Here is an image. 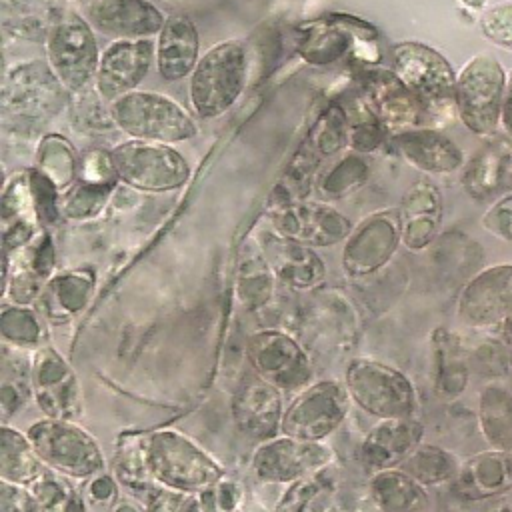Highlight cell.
Returning a JSON list of instances; mask_svg holds the SVG:
<instances>
[{"instance_id":"cell-1","label":"cell","mask_w":512,"mask_h":512,"mask_svg":"<svg viewBox=\"0 0 512 512\" xmlns=\"http://www.w3.org/2000/svg\"><path fill=\"white\" fill-rule=\"evenodd\" d=\"M146 462L162 488L200 494L226 478L224 468L184 432L164 428L146 434Z\"/></svg>"},{"instance_id":"cell-2","label":"cell","mask_w":512,"mask_h":512,"mask_svg":"<svg viewBox=\"0 0 512 512\" xmlns=\"http://www.w3.org/2000/svg\"><path fill=\"white\" fill-rule=\"evenodd\" d=\"M68 90L44 60L12 66L4 76L2 112L16 128H38L66 106Z\"/></svg>"},{"instance_id":"cell-3","label":"cell","mask_w":512,"mask_h":512,"mask_svg":"<svg viewBox=\"0 0 512 512\" xmlns=\"http://www.w3.org/2000/svg\"><path fill=\"white\" fill-rule=\"evenodd\" d=\"M248 74V54L240 40L214 44L200 56L190 74L188 94L194 112L200 118L224 114L242 94Z\"/></svg>"},{"instance_id":"cell-4","label":"cell","mask_w":512,"mask_h":512,"mask_svg":"<svg viewBox=\"0 0 512 512\" xmlns=\"http://www.w3.org/2000/svg\"><path fill=\"white\" fill-rule=\"evenodd\" d=\"M344 384L352 402L378 420L416 418L418 394L398 368L374 358H354L346 366Z\"/></svg>"},{"instance_id":"cell-5","label":"cell","mask_w":512,"mask_h":512,"mask_svg":"<svg viewBox=\"0 0 512 512\" xmlns=\"http://www.w3.org/2000/svg\"><path fill=\"white\" fill-rule=\"evenodd\" d=\"M114 124L134 140L174 144L196 136L194 118L172 98L134 90L110 102Z\"/></svg>"},{"instance_id":"cell-6","label":"cell","mask_w":512,"mask_h":512,"mask_svg":"<svg viewBox=\"0 0 512 512\" xmlns=\"http://www.w3.org/2000/svg\"><path fill=\"white\" fill-rule=\"evenodd\" d=\"M48 64L68 92H86L96 82L100 64L92 24L72 10H58L48 22Z\"/></svg>"},{"instance_id":"cell-7","label":"cell","mask_w":512,"mask_h":512,"mask_svg":"<svg viewBox=\"0 0 512 512\" xmlns=\"http://www.w3.org/2000/svg\"><path fill=\"white\" fill-rule=\"evenodd\" d=\"M26 436L44 466L68 478H92L106 468L100 444L74 420L40 418L28 426Z\"/></svg>"},{"instance_id":"cell-8","label":"cell","mask_w":512,"mask_h":512,"mask_svg":"<svg viewBox=\"0 0 512 512\" xmlns=\"http://www.w3.org/2000/svg\"><path fill=\"white\" fill-rule=\"evenodd\" d=\"M506 76L490 54L474 56L456 78L454 106L460 120L474 134H490L502 118Z\"/></svg>"},{"instance_id":"cell-9","label":"cell","mask_w":512,"mask_h":512,"mask_svg":"<svg viewBox=\"0 0 512 512\" xmlns=\"http://www.w3.org/2000/svg\"><path fill=\"white\" fill-rule=\"evenodd\" d=\"M350 404L352 398L346 384L336 380L310 382L288 402L280 434L308 442H324L340 428L348 416Z\"/></svg>"},{"instance_id":"cell-10","label":"cell","mask_w":512,"mask_h":512,"mask_svg":"<svg viewBox=\"0 0 512 512\" xmlns=\"http://www.w3.org/2000/svg\"><path fill=\"white\" fill-rule=\"evenodd\" d=\"M246 356L254 374L282 394H296L314 378L304 344L284 330L266 328L252 332L246 338Z\"/></svg>"},{"instance_id":"cell-11","label":"cell","mask_w":512,"mask_h":512,"mask_svg":"<svg viewBox=\"0 0 512 512\" xmlns=\"http://www.w3.org/2000/svg\"><path fill=\"white\" fill-rule=\"evenodd\" d=\"M110 154L118 178L144 192L176 190L190 178L184 156L168 144L130 140L116 146Z\"/></svg>"},{"instance_id":"cell-12","label":"cell","mask_w":512,"mask_h":512,"mask_svg":"<svg viewBox=\"0 0 512 512\" xmlns=\"http://www.w3.org/2000/svg\"><path fill=\"white\" fill-rule=\"evenodd\" d=\"M392 72L420 100L424 110L454 102L456 76L448 60L420 42H402L392 52Z\"/></svg>"},{"instance_id":"cell-13","label":"cell","mask_w":512,"mask_h":512,"mask_svg":"<svg viewBox=\"0 0 512 512\" xmlns=\"http://www.w3.org/2000/svg\"><path fill=\"white\" fill-rule=\"evenodd\" d=\"M332 460L334 452L324 442H308L278 434L258 444L252 456V472L262 482L290 484L318 474Z\"/></svg>"},{"instance_id":"cell-14","label":"cell","mask_w":512,"mask_h":512,"mask_svg":"<svg viewBox=\"0 0 512 512\" xmlns=\"http://www.w3.org/2000/svg\"><path fill=\"white\" fill-rule=\"evenodd\" d=\"M32 394L46 418L74 420L82 412L80 382L68 360L50 344L34 350Z\"/></svg>"},{"instance_id":"cell-15","label":"cell","mask_w":512,"mask_h":512,"mask_svg":"<svg viewBox=\"0 0 512 512\" xmlns=\"http://www.w3.org/2000/svg\"><path fill=\"white\" fill-rule=\"evenodd\" d=\"M458 318L470 328L502 324L512 314V264H496L466 282L458 296Z\"/></svg>"},{"instance_id":"cell-16","label":"cell","mask_w":512,"mask_h":512,"mask_svg":"<svg viewBox=\"0 0 512 512\" xmlns=\"http://www.w3.org/2000/svg\"><path fill=\"white\" fill-rule=\"evenodd\" d=\"M282 392L258 374L246 376L232 398V418L242 436L266 442L280 434L284 416Z\"/></svg>"},{"instance_id":"cell-17","label":"cell","mask_w":512,"mask_h":512,"mask_svg":"<svg viewBox=\"0 0 512 512\" xmlns=\"http://www.w3.org/2000/svg\"><path fill=\"white\" fill-rule=\"evenodd\" d=\"M156 48L150 38L114 40L100 56L96 72V92L106 100H116L146 78L154 64Z\"/></svg>"},{"instance_id":"cell-18","label":"cell","mask_w":512,"mask_h":512,"mask_svg":"<svg viewBox=\"0 0 512 512\" xmlns=\"http://www.w3.org/2000/svg\"><path fill=\"white\" fill-rule=\"evenodd\" d=\"M88 22L114 40H138L160 34L166 18L148 0H96L88 6Z\"/></svg>"},{"instance_id":"cell-19","label":"cell","mask_w":512,"mask_h":512,"mask_svg":"<svg viewBox=\"0 0 512 512\" xmlns=\"http://www.w3.org/2000/svg\"><path fill=\"white\" fill-rule=\"evenodd\" d=\"M422 436L424 426L416 418L380 420L370 428L358 448L360 464L372 474L396 468L418 444H422Z\"/></svg>"},{"instance_id":"cell-20","label":"cell","mask_w":512,"mask_h":512,"mask_svg":"<svg viewBox=\"0 0 512 512\" xmlns=\"http://www.w3.org/2000/svg\"><path fill=\"white\" fill-rule=\"evenodd\" d=\"M456 498L482 502L512 490V452L488 448L462 462L456 478L450 482Z\"/></svg>"},{"instance_id":"cell-21","label":"cell","mask_w":512,"mask_h":512,"mask_svg":"<svg viewBox=\"0 0 512 512\" xmlns=\"http://www.w3.org/2000/svg\"><path fill=\"white\" fill-rule=\"evenodd\" d=\"M400 240V222L378 214L362 222L348 238L342 264L348 274L360 276L382 268Z\"/></svg>"},{"instance_id":"cell-22","label":"cell","mask_w":512,"mask_h":512,"mask_svg":"<svg viewBox=\"0 0 512 512\" xmlns=\"http://www.w3.org/2000/svg\"><path fill=\"white\" fill-rule=\"evenodd\" d=\"M276 232L306 246H330L352 232L340 212L316 204H294L274 214Z\"/></svg>"},{"instance_id":"cell-23","label":"cell","mask_w":512,"mask_h":512,"mask_svg":"<svg viewBox=\"0 0 512 512\" xmlns=\"http://www.w3.org/2000/svg\"><path fill=\"white\" fill-rule=\"evenodd\" d=\"M364 90L372 112L390 130H412L426 112L420 100L390 70L366 74Z\"/></svg>"},{"instance_id":"cell-24","label":"cell","mask_w":512,"mask_h":512,"mask_svg":"<svg viewBox=\"0 0 512 512\" xmlns=\"http://www.w3.org/2000/svg\"><path fill=\"white\" fill-rule=\"evenodd\" d=\"M260 248L276 278L292 290H310L324 278V262L310 246L282 234H262Z\"/></svg>"},{"instance_id":"cell-25","label":"cell","mask_w":512,"mask_h":512,"mask_svg":"<svg viewBox=\"0 0 512 512\" xmlns=\"http://www.w3.org/2000/svg\"><path fill=\"white\" fill-rule=\"evenodd\" d=\"M198 30L182 14L166 18L156 42V68L164 82H178L192 74L198 64Z\"/></svg>"},{"instance_id":"cell-26","label":"cell","mask_w":512,"mask_h":512,"mask_svg":"<svg viewBox=\"0 0 512 512\" xmlns=\"http://www.w3.org/2000/svg\"><path fill=\"white\" fill-rule=\"evenodd\" d=\"M394 146L400 156L422 172L446 174L462 166V150L432 128H412L394 136Z\"/></svg>"},{"instance_id":"cell-27","label":"cell","mask_w":512,"mask_h":512,"mask_svg":"<svg viewBox=\"0 0 512 512\" xmlns=\"http://www.w3.org/2000/svg\"><path fill=\"white\" fill-rule=\"evenodd\" d=\"M442 218V200L438 188L426 180L414 184L404 200L400 210V240L410 250L426 248L438 228Z\"/></svg>"},{"instance_id":"cell-28","label":"cell","mask_w":512,"mask_h":512,"mask_svg":"<svg viewBox=\"0 0 512 512\" xmlns=\"http://www.w3.org/2000/svg\"><path fill=\"white\" fill-rule=\"evenodd\" d=\"M368 494L380 512H426L428 508L426 488L400 466L374 472Z\"/></svg>"},{"instance_id":"cell-29","label":"cell","mask_w":512,"mask_h":512,"mask_svg":"<svg viewBox=\"0 0 512 512\" xmlns=\"http://www.w3.org/2000/svg\"><path fill=\"white\" fill-rule=\"evenodd\" d=\"M310 314L302 320L308 344L312 346H348L354 340L356 332V316L346 300H330V302H314Z\"/></svg>"},{"instance_id":"cell-30","label":"cell","mask_w":512,"mask_h":512,"mask_svg":"<svg viewBox=\"0 0 512 512\" xmlns=\"http://www.w3.org/2000/svg\"><path fill=\"white\" fill-rule=\"evenodd\" d=\"M512 168V142L508 138H498L486 148H482L466 166L464 188L474 198H486L496 188Z\"/></svg>"},{"instance_id":"cell-31","label":"cell","mask_w":512,"mask_h":512,"mask_svg":"<svg viewBox=\"0 0 512 512\" xmlns=\"http://www.w3.org/2000/svg\"><path fill=\"white\" fill-rule=\"evenodd\" d=\"M434 358V390L438 396L452 400L460 396L468 384V362L464 350L452 332L438 328L432 336Z\"/></svg>"},{"instance_id":"cell-32","label":"cell","mask_w":512,"mask_h":512,"mask_svg":"<svg viewBox=\"0 0 512 512\" xmlns=\"http://www.w3.org/2000/svg\"><path fill=\"white\" fill-rule=\"evenodd\" d=\"M478 424L490 448L512 452V392L486 384L478 396Z\"/></svg>"},{"instance_id":"cell-33","label":"cell","mask_w":512,"mask_h":512,"mask_svg":"<svg viewBox=\"0 0 512 512\" xmlns=\"http://www.w3.org/2000/svg\"><path fill=\"white\" fill-rule=\"evenodd\" d=\"M2 386H0V408L4 424L18 412L32 394V354L22 348L4 344L2 348Z\"/></svg>"},{"instance_id":"cell-34","label":"cell","mask_w":512,"mask_h":512,"mask_svg":"<svg viewBox=\"0 0 512 512\" xmlns=\"http://www.w3.org/2000/svg\"><path fill=\"white\" fill-rule=\"evenodd\" d=\"M44 462L32 448L26 432L22 434L8 424L0 428V478L28 486L44 470Z\"/></svg>"},{"instance_id":"cell-35","label":"cell","mask_w":512,"mask_h":512,"mask_svg":"<svg viewBox=\"0 0 512 512\" xmlns=\"http://www.w3.org/2000/svg\"><path fill=\"white\" fill-rule=\"evenodd\" d=\"M274 270L266 260L260 242L246 246L238 264V298L246 310H258L272 298Z\"/></svg>"},{"instance_id":"cell-36","label":"cell","mask_w":512,"mask_h":512,"mask_svg":"<svg viewBox=\"0 0 512 512\" xmlns=\"http://www.w3.org/2000/svg\"><path fill=\"white\" fill-rule=\"evenodd\" d=\"M92 278L80 272H68L52 278L42 294V314L46 320L62 324L68 322L88 300Z\"/></svg>"},{"instance_id":"cell-37","label":"cell","mask_w":512,"mask_h":512,"mask_svg":"<svg viewBox=\"0 0 512 512\" xmlns=\"http://www.w3.org/2000/svg\"><path fill=\"white\" fill-rule=\"evenodd\" d=\"M460 466L462 462L454 452L434 444H418L400 464V468L424 488L450 484Z\"/></svg>"},{"instance_id":"cell-38","label":"cell","mask_w":512,"mask_h":512,"mask_svg":"<svg viewBox=\"0 0 512 512\" xmlns=\"http://www.w3.org/2000/svg\"><path fill=\"white\" fill-rule=\"evenodd\" d=\"M28 488L32 490L40 512H86L88 510L84 494L74 488L68 476L48 466L32 480V484H28Z\"/></svg>"},{"instance_id":"cell-39","label":"cell","mask_w":512,"mask_h":512,"mask_svg":"<svg viewBox=\"0 0 512 512\" xmlns=\"http://www.w3.org/2000/svg\"><path fill=\"white\" fill-rule=\"evenodd\" d=\"M0 332L4 344H10L14 348L22 350H38L42 344L44 336V326L38 318V314L24 306V304H12L2 308L0 316Z\"/></svg>"},{"instance_id":"cell-40","label":"cell","mask_w":512,"mask_h":512,"mask_svg":"<svg viewBox=\"0 0 512 512\" xmlns=\"http://www.w3.org/2000/svg\"><path fill=\"white\" fill-rule=\"evenodd\" d=\"M116 480L130 486H144L152 480L146 462V434H122L116 442Z\"/></svg>"},{"instance_id":"cell-41","label":"cell","mask_w":512,"mask_h":512,"mask_svg":"<svg viewBox=\"0 0 512 512\" xmlns=\"http://www.w3.org/2000/svg\"><path fill=\"white\" fill-rule=\"evenodd\" d=\"M110 186H98V184H88L84 182L80 188L72 190L62 206V214H66L68 218H86L96 214L104 200H106V192Z\"/></svg>"},{"instance_id":"cell-42","label":"cell","mask_w":512,"mask_h":512,"mask_svg":"<svg viewBox=\"0 0 512 512\" xmlns=\"http://www.w3.org/2000/svg\"><path fill=\"white\" fill-rule=\"evenodd\" d=\"M480 28L488 40L512 50V2L488 8L480 18Z\"/></svg>"},{"instance_id":"cell-43","label":"cell","mask_w":512,"mask_h":512,"mask_svg":"<svg viewBox=\"0 0 512 512\" xmlns=\"http://www.w3.org/2000/svg\"><path fill=\"white\" fill-rule=\"evenodd\" d=\"M204 512H236L242 502V486L232 480H220L198 494Z\"/></svg>"},{"instance_id":"cell-44","label":"cell","mask_w":512,"mask_h":512,"mask_svg":"<svg viewBox=\"0 0 512 512\" xmlns=\"http://www.w3.org/2000/svg\"><path fill=\"white\" fill-rule=\"evenodd\" d=\"M88 480L90 482L84 486V492H82L86 506L94 510H114L120 496L116 476L108 472H100Z\"/></svg>"},{"instance_id":"cell-45","label":"cell","mask_w":512,"mask_h":512,"mask_svg":"<svg viewBox=\"0 0 512 512\" xmlns=\"http://www.w3.org/2000/svg\"><path fill=\"white\" fill-rule=\"evenodd\" d=\"M80 178L88 184H98V186H110L114 182L116 168L112 162V154L110 152H102V150H92L88 152L78 166Z\"/></svg>"},{"instance_id":"cell-46","label":"cell","mask_w":512,"mask_h":512,"mask_svg":"<svg viewBox=\"0 0 512 512\" xmlns=\"http://www.w3.org/2000/svg\"><path fill=\"white\" fill-rule=\"evenodd\" d=\"M80 96V106L74 108V122L78 130H108L110 126H116L110 114V108L104 110L98 98H86V92L76 94Z\"/></svg>"},{"instance_id":"cell-47","label":"cell","mask_w":512,"mask_h":512,"mask_svg":"<svg viewBox=\"0 0 512 512\" xmlns=\"http://www.w3.org/2000/svg\"><path fill=\"white\" fill-rule=\"evenodd\" d=\"M482 226L492 236L512 242V194L500 198L484 216Z\"/></svg>"},{"instance_id":"cell-48","label":"cell","mask_w":512,"mask_h":512,"mask_svg":"<svg viewBox=\"0 0 512 512\" xmlns=\"http://www.w3.org/2000/svg\"><path fill=\"white\" fill-rule=\"evenodd\" d=\"M320 490V482L316 480V474L300 478L296 482H290L288 492L276 506V512H304L308 502L314 498V494Z\"/></svg>"},{"instance_id":"cell-49","label":"cell","mask_w":512,"mask_h":512,"mask_svg":"<svg viewBox=\"0 0 512 512\" xmlns=\"http://www.w3.org/2000/svg\"><path fill=\"white\" fill-rule=\"evenodd\" d=\"M0 506H2V512H40L36 498L28 486L6 482V480H2Z\"/></svg>"},{"instance_id":"cell-50","label":"cell","mask_w":512,"mask_h":512,"mask_svg":"<svg viewBox=\"0 0 512 512\" xmlns=\"http://www.w3.org/2000/svg\"><path fill=\"white\" fill-rule=\"evenodd\" d=\"M476 504H480L482 512H512V490Z\"/></svg>"},{"instance_id":"cell-51","label":"cell","mask_w":512,"mask_h":512,"mask_svg":"<svg viewBox=\"0 0 512 512\" xmlns=\"http://www.w3.org/2000/svg\"><path fill=\"white\" fill-rule=\"evenodd\" d=\"M502 124L508 130V134H512V74L506 82V92H504V104H502Z\"/></svg>"},{"instance_id":"cell-52","label":"cell","mask_w":512,"mask_h":512,"mask_svg":"<svg viewBox=\"0 0 512 512\" xmlns=\"http://www.w3.org/2000/svg\"><path fill=\"white\" fill-rule=\"evenodd\" d=\"M502 328V344L506 348V356H508V364L512 368V314L500 324Z\"/></svg>"},{"instance_id":"cell-53","label":"cell","mask_w":512,"mask_h":512,"mask_svg":"<svg viewBox=\"0 0 512 512\" xmlns=\"http://www.w3.org/2000/svg\"><path fill=\"white\" fill-rule=\"evenodd\" d=\"M112 512H142V510L132 502H120V504H116V508Z\"/></svg>"},{"instance_id":"cell-54","label":"cell","mask_w":512,"mask_h":512,"mask_svg":"<svg viewBox=\"0 0 512 512\" xmlns=\"http://www.w3.org/2000/svg\"><path fill=\"white\" fill-rule=\"evenodd\" d=\"M464 6H468V8H472V10H480L488 0H460Z\"/></svg>"}]
</instances>
